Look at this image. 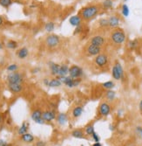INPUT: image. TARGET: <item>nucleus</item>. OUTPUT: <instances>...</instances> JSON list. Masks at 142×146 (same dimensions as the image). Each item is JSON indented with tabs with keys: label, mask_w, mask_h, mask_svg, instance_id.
<instances>
[{
	"label": "nucleus",
	"mask_w": 142,
	"mask_h": 146,
	"mask_svg": "<svg viewBox=\"0 0 142 146\" xmlns=\"http://www.w3.org/2000/svg\"><path fill=\"white\" fill-rule=\"evenodd\" d=\"M109 129H110L111 130H113V126H112V125H109Z\"/></svg>",
	"instance_id": "49530a36"
},
{
	"label": "nucleus",
	"mask_w": 142,
	"mask_h": 146,
	"mask_svg": "<svg viewBox=\"0 0 142 146\" xmlns=\"http://www.w3.org/2000/svg\"><path fill=\"white\" fill-rule=\"evenodd\" d=\"M6 143H6L5 140H3V139H0V146H5Z\"/></svg>",
	"instance_id": "ea45409f"
},
{
	"label": "nucleus",
	"mask_w": 142,
	"mask_h": 146,
	"mask_svg": "<svg viewBox=\"0 0 142 146\" xmlns=\"http://www.w3.org/2000/svg\"><path fill=\"white\" fill-rule=\"evenodd\" d=\"M57 121L59 124L63 125L66 123L67 121V115L64 114V113H60L59 114V115L57 116Z\"/></svg>",
	"instance_id": "aec40b11"
},
{
	"label": "nucleus",
	"mask_w": 142,
	"mask_h": 146,
	"mask_svg": "<svg viewBox=\"0 0 142 146\" xmlns=\"http://www.w3.org/2000/svg\"><path fill=\"white\" fill-rule=\"evenodd\" d=\"M5 146H12V145H11V144H10V143H6Z\"/></svg>",
	"instance_id": "8fccbe9b"
},
{
	"label": "nucleus",
	"mask_w": 142,
	"mask_h": 146,
	"mask_svg": "<svg viewBox=\"0 0 142 146\" xmlns=\"http://www.w3.org/2000/svg\"><path fill=\"white\" fill-rule=\"evenodd\" d=\"M45 29L47 33H51L53 32L55 29V24L53 22H48L45 25Z\"/></svg>",
	"instance_id": "cd10ccee"
},
{
	"label": "nucleus",
	"mask_w": 142,
	"mask_h": 146,
	"mask_svg": "<svg viewBox=\"0 0 142 146\" xmlns=\"http://www.w3.org/2000/svg\"><path fill=\"white\" fill-rule=\"evenodd\" d=\"M85 133L88 135V136H92L94 132H95V129H94V126L93 125H88L86 128H85Z\"/></svg>",
	"instance_id": "2f4dec72"
},
{
	"label": "nucleus",
	"mask_w": 142,
	"mask_h": 146,
	"mask_svg": "<svg viewBox=\"0 0 142 146\" xmlns=\"http://www.w3.org/2000/svg\"><path fill=\"white\" fill-rule=\"evenodd\" d=\"M106 98L109 100V101H113L115 96H116V93L113 91V90H107L106 93Z\"/></svg>",
	"instance_id": "7c9ffc66"
},
{
	"label": "nucleus",
	"mask_w": 142,
	"mask_h": 146,
	"mask_svg": "<svg viewBox=\"0 0 142 146\" xmlns=\"http://www.w3.org/2000/svg\"><path fill=\"white\" fill-rule=\"evenodd\" d=\"M93 136V139L95 141V143H97V142H99V140H100V137H99V136L96 133V132H94V133L92 135Z\"/></svg>",
	"instance_id": "c9c22d12"
},
{
	"label": "nucleus",
	"mask_w": 142,
	"mask_h": 146,
	"mask_svg": "<svg viewBox=\"0 0 142 146\" xmlns=\"http://www.w3.org/2000/svg\"><path fill=\"white\" fill-rule=\"evenodd\" d=\"M61 85H62V82L57 78V79H51V81L49 82L48 86L50 88H58V87H60Z\"/></svg>",
	"instance_id": "412c9836"
},
{
	"label": "nucleus",
	"mask_w": 142,
	"mask_h": 146,
	"mask_svg": "<svg viewBox=\"0 0 142 146\" xmlns=\"http://www.w3.org/2000/svg\"><path fill=\"white\" fill-rule=\"evenodd\" d=\"M42 118L45 120V122H51L54 120L56 118V113L55 111H45L42 113Z\"/></svg>",
	"instance_id": "ddd939ff"
},
{
	"label": "nucleus",
	"mask_w": 142,
	"mask_h": 146,
	"mask_svg": "<svg viewBox=\"0 0 142 146\" xmlns=\"http://www.w3.org/2000/svg\"><path fill=\"white\" fill-rule=\"evenodd\" d=\"M139 110L142 112V100L139 102Z\"/></svg>",
	"instance_id": "a19ab883"
},
{
	"label": "nucleus",
	"mask_w": 142,
	"mask_h": 146,
	"mask_svg": "<svg viewBox=\"0 0 142 146\" xmlns=\"http://www.w3.org/2000/svg\"><path fill=\"white\" fill-rule=\"evenodd\" d=\"M87 54L91 56H97L99 54H101V47L93 45V44H90L87 46Z\"/></svg>",
	"instance_id": "9d476101"
},
{
	"label": "nucleus",
	"mask_w": 142,
	"mask_h": 146,
	"mask_svg": "<svg viewBox=\"0 0 142 146\" xmlns=\"http://www.w3.org/2000/svg\"><path fill=\"white\" fill-rule=\"evenodd\" d=\"M99 112L102 116H107L111 113V106L106 102H102L99 108Z\"/></svg>",
	"instance_id": "9b49d317"
},
{
	"label": "nucleus",
	"mask_w": 142,
	"mask_h": 146,
	"mask_svg": "<svg viewBox=\"0 0 142 146\" xmlns=\"http://www.w3.org/2000/svg\"><path fill=\"white\" fill-rule=\"evenodd\" d=\"M1 122H2V115L0 114V123H1Z\"/></svg>",
	"instance_id": "09e8293b"
},
{
	"label": "nucleus",
	"mask_w": 142,
	"mask_h": 146,
	"mask_svg": "<svg viewBox=\"0 0 142 146\" xmlns=\"http://www.w3.org/2000/svg\"><path fill=\"white\" fill-rule=\"evenodd\" d=\"M112 76L115 81H120L124 77V69L119 61H116L113 65L112 68Z\"/></svg>",
	"instance_id": "7ed1b4c3"
},
{
	"label": "nucleus",
	"mask_w": 142,
	"mask_h": 146,
	"mask_svg": "<svg viewBox=\"0 0 142 146\" xmlns=\"http://www.w3.org/2000/svg\"><path fill=\"white\" fill-rule=\"evenodd\" d=\"M18 69V66L17 64H11L7 67V70L9 72H16L17 70Z\"/></svg>",
	"instance_id": "f704fd0d"
},
{
	"label": "nucleus",
	"mask_w": 142,
	"mask_h": 146,
	"mask_svg": "<svg viewBox=\"0 0 142 146\" xmlns=\"http://www.w3.org/2000/svg\"><path fill=\"white\" fill-rule=\"evenodd\" d=\"M99 25L100 27L102 28H106V27H109V21H108V19H106V18H102L99 20Z\"/></svg>",
	"instance_id": "a878e982"
},
{
	"label": "nucleus",
	"mask_w": 142,
	"mask_h": 146,
	"mask_svg": "<svg viewBox=\"0 0 142 146\" xmlns=\"http://www.w3.org/2000/svg\"><path fill=\"white\" fill-rule=\"evenodd\" d=\"M8 84H22L24 82V76L21 73L11 72L7 75Z\"/></svg>",
	"instance_id": "20e7f679"
},
{
	"label": "nucleus",
	"mask_w": 142,
	"mask_h": 146,
	"mask_svg": "<svg viewBox=\"0 0 142 146\" xmlns=\"http://www.w3.org/2000/svg\"><path fill=\"white\" fill-rule=\"evenodd\" d=\"M138 46H139V40H138L137 38L132 39V40H130V41L128 42V47H129V49L135 50Z\"/></svg>",
	"instance_id": "b1692460"
},
{
	"label": "nucleus",
	"mask_w": 142,
	"mask_h": 146,
	"mask_svg": "<svg viewBox=\"0 0 142 146\" xmlns=\"http://www.w3.org/2000/svg\"><path fill=\"white\" fill-rule=\"evenodd\" d=\"M29 146H34V145H29Z\"/></svg>",
	"instance_id": "603ef678"
},
{
	"label": "nucleus",
	"mask_w": 142,
	"mask_h": 146,
	"mask_svg": "<svg viewBox=\"0 0 142 146\" xmlns=\"http://www.w3.org/2000/svg\"><path fill=\"white\" fill-rule=\"evenodd\" d=\"M102 87L106 89H107V90H111L115 87V84L112 81H107V82H106L102 84Z\"/></svg>",
	"instance_id": "c756f323"
},
{
	"label": "nucleus",
	"mask_w": 142,
	"mask_h": 146,
	"mask_svg": "<svg viewBox=\"0 0 142 146\" xmlns=\"http://www.w3.org/2000/svg\"><path fill=\"white\" fill-rule=\"evenodd\" d=\"M108 21H109V27L113 28V29L118 28L120 24V17L116 16V15H112V16L109 17Z\"/></svg>",
	"instance_id": "f8f14e48"
},
{
	"label": "nucleus",
	"mask_w": 142,
	"mask_h": 146,
	"mask_svg": "<svg viewBox=\"0 0 142 146\" xmlns=\"http://www.w3.org/2000/svg\"><path fill=\"white\" fill-rule=\"evenodd\" d=\"M42 111L40 110H36L32 112V119L38 124H44L45 123V120L42 118Z\"/></svg>",
	"instance_id": "1a4fd4ad"
},
{
	"label": "nucleus",
	"mask_w": 142,
	"mask_h": 146,
	"mask_svg": "<svg viewBox=\"0 0 142 146\" xmlns=\"http://www.w3.org/2000/svg\"><path fill=\"white\" fill-rule=\"evenodd\" d=\"M4 24V20H3V18L0 16V26H1L2 25Z\"/></svg>",
	"instance_id": "a18cd8bd"
},
{
	"label": "nucleus",
	"mask_w": 142,
	"mask_h": 146,
	"mask_svg": "<svg viewBox=\"0 0 142 146\" xmlns=\"http://www.w3.org/2000/svg\"><path fill=\"white\" fill-rule=\"evenodd\" d=\"M121 13L125 18H127L130 14V9H129L128 5L126 4H124L121 7Z\"/></svg>",
	"instance_id": "393cba45"
},
{
	"label": "nucleus",
	"mask_w": 142,
	"mask_h": 146,
	"mask_svg": "<svg viewBox=\"0 0 142 146\" xmlns=\"http://www.w3.org/2000/svg\"><path fill=\"white\" fill-rule=\"evenodd\" d=\"M93 146H102V144H101L99 142H97V143H93Z\"/></svg>",
	"instance_id": "37998d69"
},
{
	"label": "nucleus",
	"mask_w": 142,
	"mask_h": 146,
	"mask_svg": "<svg viewBox=\"0 0 142 146\" xmlns=\"http://www.w3.org/2000/svg\"><path fill=\"white\" fill-rule=\"evenodd\" d=\"M3 49V45H2V43H0V51H1Z\"/></svg>",
	"instance_id": "de8ad7c7"
},
{
	"label": "nucleus",
	"mask_w": 142,
	"mask_h": 146,
	"mask_svg": "<svg viewBox=\"0 0 142 146\" xmlns=\"http://www.w3.org/2000/svg\"><path fill=\"white\" fill-rule=\"evenodd\" d=\"M49 80H47V79H45L44 80V83H45V85H46V86H48L49 85Z\"/></svg>",
	"instance_id": "79ce46f5"
},
{
	"label": "nucleus",
	"mask_w": 142,
	"mask_h": 146,
	"mask_svg": "<svg viewBox=\"0 0 142 146\" xmlns=\"http://www.w3.org/2000/svg\"><path fill=\"white\" fill-rule=\"evenodd\" d=\"M81 31H82V25L77 26V27L75 28V31H74L73 34H78V33H80Z\"/></svg>",
	"instance_id": "4c0bfd02"
},
{
	"label": "nucleus",
	"mask_w": 142,
	"mask_h": 146,
	"mask_svg": "<svg viewBox=\"0 0 142 146\" xmlns=\"http://www.w3.org/2000/svg\"><path fill=\"white\" fill-rule=\"evenodd\" d=\"M69 68H70L66 64L61 65L60 68H59V70L58 76H66L69 74Z\"/></svg>",
	"instance_id": "f3484780"
},
{
	"label": "nucleus",
	"mask_w": 142,
	"mask_h": 146,
	"mask_svg": "<svg viewBox=\"0 0 142 146\" xmlns=\"http://www.w3.org/2000/svg\"><path fill=\"white\" fill-rule=\"evenodd\" d=\"M6 46L10 49H16L18 47V43L15 40H9L6 43Z\"/></svg>",
	"instance_id": "473e14b6"
},
{
	"label": "nucleus",
	"mask_w": 142,
	"mask_h": 146,
	"mask_svg": "<svg viewBox=\"0 0 142 146\" xmlns=\"http://www.w3.org/2000/svg\"><path fill=\"white\" fill-rule=\"evenodd\" d=\"M27 129H28V124L26 123H23L21 127L18 129V134L22 136L25 133H27Z\"/></svg>",
	"instance_id": "c85d7f7f"
},
{
	"label": "nucleus",
	"mask_w": 142,
	"mask_h": 146,
	"mask_svg": "<svg viewBox=\"0 0 142 146\" xmlns=\"http://www.w3.org/2000/svg\"><path fill=\"white\" fill-rule=\"evenodd\" d=\"M72 136L75 138H83L84 132L80 129H75L72 132Z\"/></svg>",
	"instance_id": "bb28decb"
},
{
	"label": "nucleus",
	"mask_w": 142,
	"mask_h": 146,
	"mask_svg": "<svg viewBox=\"0 0 142 146\" xmlns=\"http://www.w3.org/2000/svg\"><path fill=\"white\" fill-rule=\"evenodd\" d=\"M83 108L81 107V106H77V107H75L72 110V116L77 118V117H80L82 114H83Z\"/></svg>",
	"instance_id": "6ab92c4d"
},
{
	"label": "nucleus",
	"mask_w": 142,
	"mask_h": 146,
	"mask_svg": "<svg viewBox=\"0 0 142 146\" xmlns=\"http://www.w3.org/2000/svg\"><path fill=\"white\" fill-rule=\"evenodd\" d=\"M112 6H113L112 0H104V1L102 2V7L105 10H109L112 8Z\"/></svg>",
	"instance_id": "5701e85b"
},
{
	"label": "nucleus",
	"mask_w": 142,
	"mask_h": 146,
	"mask_svg": "<svg viewBox=\"0 0 142 146\" xmlns=\"http://www.w3.org/2000/svg\"><path fill=\"white\" fill-rule=\"evenodd\" d=\"M29 54V51L26 47H22L17 52V55L19 59H25Z\"/></svg>",
	"instance_id": "a211bd4d"
},
{
	"label": "nucleus",
	"mask_w": 142,
	"mask_h": 146,
	"mask_svg": "<svg viewBox=\"0 0 142 146\" xmlns=\"http://www.w3.org/2000/svg\"><path fill=\"white\" fill-rule=\"evenodd\" d=\"M83 75V70L80 67L77 65H73L69 68V76L73 79L80 78Z\"/></svg>",
	"instance_id": "423d86ee"
},
{
	"label": "nucleus",
	"mask_w": 142,
	"mask_h": 146,
	"mask_svg": "<svg viewBox=\"0 0 142 146\" xmlns=\"http://www.w3.org/2000/svg\"><path fill=\"white\" fill-rule=\"evenodd\" d=\"M40 70V68H35V69H33V74H36L37 72H38V71H39Z\"/></svg>",
	"instance_id": "c03bdc74"
},
{
	"label": "nucleus",
	"mask_w": 142,
	"mask_h": 146,
	"mask_svg": "<svg viewBox=\"0 0 142 146\" xmlns=\"http://www.w3.org/2000/svg\"><path fill=\"white\" fill-rule=\"evenodd\" d=\"M94 61L99 68H104L108 63V56L105 54H100L95 57Z\"/></svg>",
	"instance_id": "0eeeda50"
},
{
	"label": "nucleus",
	"mask_w": 142,
	"mask_h": 146,
	"mask_svg": "<svg viewBox=\"0 0 142 146\" xmlns=\"http://www.w3.org/2000/svg\"><path fill=\"white\" fill-rule=\"evenodd\" d=\"M46 46L50 48H54L58 46L60 43V38L58 35L56 34H50L46 37L45 39Z\"/></svg>",
	"instance_id": "39448f33"
},
{
	"label": "nucleus",
	"mask_w": 142,
	"mask_h": 146,
	"mask_svg": "<svg viewBox=\"0 0 142 146\" xmlns=\"http://www.w3.org/2000/svg\"><path fill=\"white\" fill-rule=\"evenodd\" d=\"M82 18L80 16V15H74V16H72L69 19V23L72 26H75V27H77V26H80L82 25Z\"/></svg>",
	"instance_id": "4468645a"
},
{
	"label": "nucleus",
	"mask_w": 142,
	"mask_h": 146,
	"mask_svg": "<svg viewBox=\"0 0 142 146\" xmlns=\"http://www.w3.org/2000/svg\"><path fill=\"white\" fill-rule=\"evenodd\" d=\"M9 90L14 94H18L23 90V85L22 84H8Z\"/></svg>",
	"instance_id": "2eb2a0df"
},
{
	"label": "nucleus",
	"mask_w": 142,
	"mask_h": 146,
	"mask_svg": "<svg viewBox=\"0 0 142 146\" xmlns=\"http://www.w3.org/2000/svg\"><path fill=\"white\" fill-rule=\"evenodd\" d=\"M45 145H46V143L44 141H38L36 143V146H45Z\"/></svg>",
	"instance_id": "58836bf2"
},
{
	"label": "nucleus",
	"mask_w": 142,
	"mask_h": 146,
	"mask_svg": "<svg viewBox=\"0 0 142 146\" xmlns=\"http://www.w3.org/2000/svg\"><path fill=\"white\" fill-rule=\"evenodd\" d=\"M111 40L113 44L115 45H122L126 38V35L125 33V32L122 29H118L116 28L110 36Z\"/></svg>",
	"instance_id": "f03ea898"
},
{
	"label": "nucleus",
	"mask_w": 142,
	"mask_h": 146,
	"mask_svg": "<svg viewBox=\"0 0 142 146\" xmlns=\"http://www.w3.org/2000/svg\"><path fill=\"white\" fill-rule=\"evenodd\" d=\"M12 4V0H0V5L5 7V8H8L9 6H11Z\"/></svg>",
	"instance_id": "72a5a7b5"
},
{
	"label": "nucleus",
	"mask_w": 142,
	"mask_h": 146,
	"mask_svg": "<svg viewBox=\"0 0 142 146\" xmlns=\"http://www.w3.org/2000/svg\"><path fill=\"white\" fill-rule=\"evenodd\" d=\"M49 66H50V70H51V74H53V75H58L60 66L59 64H57V63H54V62H50Z\"/></svg>",
	"instance_id": "dca6fc26"
},
{
	"label": "nucleus",
	"mask_w": 142,
	"mask_h": 146,
	"mask_svg": "<svg viewBox=\"0 0 142 146\" xmlns=\"http://www.w3.org/2000/svg\"><path fill=\"white\" fill-rule=\"evenodd\" d=\"M136 131H137V133L139 134V136L141 137V139H142V127H140V126H137L136 127Z\"/></svg>",
	"instance_id": "e433bc0d"
},
{
	"label": "nucleus",
	"mask_w": 142,
	"mask_h": 146,
	"mask_svg": "<svg viewBox=\"0 0 142 146\" xmlns=\"http://www.w3.org/2000/svg\"><path fill=\"white\" fill-rule=\"evenodd\" d=\"M123 1H124V2H126V1H128V0H123Z\"/></svg>",
	"instance_id": "3c124183"
},
{
	"label": "nucleus",
	"mask_w": 142,
	"mask_h": 146,
	"mask_svg": "<svg viewBox=\"0 0 142 146\" xmlns=\"http://www.w3.org/2000/svg\"><path fill=\"white\" fill-rule=\"evenodd\" d=\"M99 12V7L95 5H87L80 10V16L82 18L83 20H90L96 17Z\"/></svg>",
	"instance_id": "f257e3e1"
},
{
	"label": "nucleus",
	"mask_w": 142,
	"mask_h": 146,
	"mask_svg": "<svg viewBox=\"0 0 142 146\" xmlns=\"http://www.w3.org/2000/svg\"><path fill=\"white\" fill-rule=\"evenodd\" d=\"M21 139H22L24 142H25V143H32V142L34 141V137H33L32 134L25 133V134L22 135Z\"/></svg>",
	"instance_id": "4be33fe9"
},
{
	"label": "nucleus",
	"mask_w": 142,
	"mask_h": 146,
	"mask_svg": "<svg viewBox=\"0 0 142 146\" xmlns=\"http://www.w3.org/2000/svg\"><path fill=\"white\" fill-rule=\"evenodd\" d=\"M105 43H106V38L103 36H100V35L93 36L91 38V39H90V44L98 46L99 47H102L105 45Z\"/></svg>",
	"instance_id": "6e6552de"
}]
</instances>
